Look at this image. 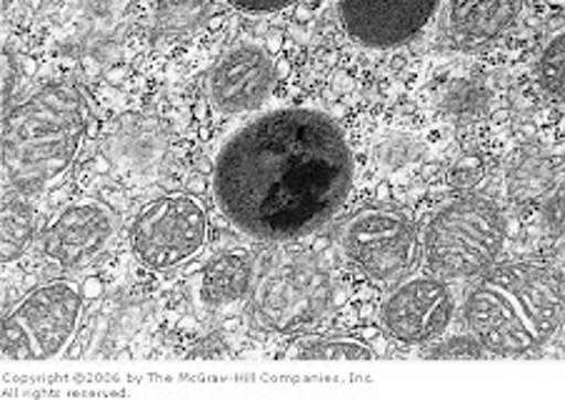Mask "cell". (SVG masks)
Wrapping results in <instances>:
<instances>
[{
	"mask_svg": "<svg viewBox=\"0 0 565 400\" xmlns=\"http://www.w3.org/2000/svg\"><path fill=\"white\" fill-rule=\"evenodd\" d=\"M351 180L343 130L318 110L286 108L233 133L215 160L213 193L243 233L286 241L331 221Z\"/></svg>",
	"mask_w": 565,
	"mask_h": 400,
	"instance_id": "1",
	"label": "cell"
},
{
	"mask_svg": "<svg viewBox=\"0 0 565 400\" xmlns=\"http://www.w3.org/2000/svg\"><path fill=\"white\" fill-rule=\"evenodd\" d=\"M88 98L71 81L51 83L3 120L6 196L49 188L78 158L88 133Z\"/></svg>",
	"mask_w": 565,
	"mask_h": 400,
	"instance_id": "2",
	"label": "cell"
},
{
	"mask_svg": "<svg viewBox=\"0 0 565 400\" xmlns=\"http://www.w3.org/2000/svg\"><path fill=\"white\" fill-rule=\"evenodd\" d=\"M466 318L480 348L503 356L529 354L561 326V283L535 265H501L470 291Z\"/></svg>",
	"mask_w": 565,
	"mask_h": 400,
	"instance_id": "3",
	"label": "cell"
},
{
	"mask_svg": "<svg viewBox=\"0 0 565 400\" xmlns=\"http://www.w3.org/2000/svg\"><path fill=\"white\" fill-rule=\"evenodd\" d=\"M505 241V223L486 198H458L443 206L426 233L433 271L448 278H470L495 261Z\"/></svg>",
	"mask_w": 565,
	"mask_h": 400,
	"instance_id": "4",
	"label": "cell"
},
{
	"mask_svg": "<svg viewBox=\"0 0 565 400\" xmlns=\"http://www.w3.org/2000/svg\"><path fill=\"white\" fill-rule=\"evenodd\" d=\"M83 313V293L71 281L33 291L8 313L3 354L13 364H43L68 346Z\"/></svg>",
	"mask_w": 565,
	"mask_h": 400,
	"instance_id": "5",
	"label": "cell"
},
{
	"mask_svg": "<svg viewBox=\"0 0 565 400\" xmlns=\"http://www.w3.org/2000/svg\"><path fill=\"white\" fill-rule=\"evenodd\" d=\"M333 303V281L313 259H290L263 275L253 291L250 313L260 328L300 333L326 316Z\"/></svg>",
	"mask_w": 565,
	"mask_h": 400,
	"instance_id": "6",
	"label": "cell"
},
{
	"mask_svg": "<svg viewBox=\"0 0 565 400\" xmlns=\"http://www.w3.org/2000/svg\"><path fill=\"white\" fill-rule=\"evenodd\" d=\"M209 215L195 198L183 193L160 196L143 206L134 221V248L153 271L175 269L205 245Z\"/></svg>",
	"mask_w": 565,
	"mask_h": 400,
	"instance_id": "7",
	"label": "cell"
},
{
	"mask_svg": "<svg viewBox=\"0 0 565 400\" xmlns=\"http://www.w3.org/2000/svg\"><path fill=\"white\" fill-rule=\"evenodd\" d=\"M343 248L358 271L373 281H393L411 269L416 255V231L406 213L371 208L345 225Z\"/></svg>",
	"mask_w": 565,
	"mask_h": 400,
	"instance_id": "8",
	"label": "cell"
},
{
	"mask_svg": "<svg viewBox=\"0 0 565 400\" xmlns=\"http://www.w3.org/2000/svg\"><path fill=\"white\" fill-rule=\"evenodd\" d=\"M454 316L448 285L430 275H416L395 288L383 306V323L391 336L411 346L438 338Z\"/></svg>",
	"mask_w": 565,
	"mask_h": 400,
	"instance_id": "9",
	"label": "cell"
},
{
	"mask_svg": "<svg viewBox=\"0 0 565 400\" xmlns=\"http://www.w3.org/2000/svg\"><path fill=\"white\" fill-rule=\"evenodd\" d=\"M436 8L438 0H341L338 13L355 43L393 48L411 41Z\"/></svg>",
	"mask_w": 565,
	"mask_h": 400,
	"instance_id": "10",
	"label": "cell"
},
{
	"mask_svg": "<svg viewBox=\"0 0 565 400\" xmlns=\"http://www.w3.org/2000/svg\"><path fill=\"white\" fill-rule=\"evenodd\" d=\"M273 61L258 45H238L213 65L209 93L223 113H248L266 103L273 88Z\"/></svg>",
	"mask_w": 565,
	"mask_h": 400,
	"instance_id": "11",
	"label": "cell"
},
{
	"mask_svg": "<svg viewBox=\"0 0 565 400\" xmlns=\"http://www.w3.org/2000/svg\"><path fill=\"white\" fill-rule=\"evenodd\" d=\"M113 241V218L100 206H71L45 228L43 251L63 269H86Z\"/></svg>",
	"mask_w": 565,
	"mask_h": 400,
	"instance_id": "12",
	"label": "cell"
},
{
	"mask_svg": "<svg viewBox=\"0 0 565 400\" xmlns=\"http://www.w3.org/2000/svg\"><path fill=\"white\" fill-rule=\"evenodd\" d=\"M523 0H450L448 28L460 48H480L515 23Z\"/></svg>",
	"mask_w": 565,
	"mask_h": 400,
	"instance_id": "13",
	"label": "cell"
},
{
	"mask_svg": "<svg viewBox=\"0 0 565 400\" xmlns=\"http://www.w3.org/2000/svg\"><path fill=\"white\" fill-rule=\"evenodd\" d=\"M253 255L246 248L215 253L201 275V301L209 308H228L246 298L253 288Z\"/></svg>",
	"mask_w": 565,
	"mask_h": 400,
	"instance_id": "14",
	"label": "cell"
},
{
	"mask_svg": "<svg viewBox=\"0 0 565 400\" xmlns=\"http://www.w3.org/2000/svg\"><path fill=\"white\" fill-rule=\"evenodd\" d=\"M561 183V166L541 150H525L518 156L505 176V190L518 206H533L548 200Z\"/></svg>",
	"mask_w": 565,
	"mask_h": 400,
	"instance_id": "15",
	"label": "cell"
},
{
	"mask_svg": "<svg viewBox=\"0 0 565 400\" xmlns=\"http://www.w3.org/2000/svg\"><path fill=\"white\" fill-rule=\"evenodd\" d=\"M150 128H153L150 123H130V126L118 130V136L113 138V148H116V160L120 166L134 168V170H146L158 164L160 150H163V143L160 140L163 138L156 136L140 146V140L148 136Z\"/></svg>",
	"mask_w": 565,
	"mask_h": 400,
	"instance_id": "16",
	"label": "cell"
},
{
	"mask_svg": "<svg viewBox=\"0 0 565 400\" xmlns=\"http://www.w3.org/2000/svg\"><path fill=\"white\" fill-rule=\"evenodd\" d=\"M35 215L21 196H6L3 206V261L13 263L33 241Z\"/></svg>",
	"mask_w": 565,
	"mask_h": 400,
	"instance_id": "17",
	"label": "cell"
},
{
	"mask_svg": "<svg viewBox=\"0 0 565 400\" xmlns=\"http://www.w3.org/2000/svg\"><path fill=\"white\" fill-rule=\"evenodd\" d=\"M300 360H373V350L353 338H310L298 346Z\"/></svg>",
	"mask_w": 565,
	"mask_h": 400,
	"instance_id": "18",
	"label": "cell"
},
{
	"mask_svg": "<svg viewBox=\"0 0 565 400\" xmlns=\"http://www.w3.org/2000/svg\"><path fill=\"white\" fill-rule=\"evenodd\" d=\"M541 88L558 103L563 98V33H555L539 61Z\"/></svg>",
	"mask_w": 565,
	"mask_h": 400,
	"instance_id": "19",
	"label": "cell"
},
{
	"mask_svg": "<svg viewBox=\"0 0 565 400\" xmlns=\"http://www.w3.org/2000/svg\"><path fill=\"white\" fill-rule=\"evenodd\" d=\"M201 18H203V8L193 3V0H175V3L163 8V13L158 18V25L163 33L181 35L191 31Z\"/></svg>",
	"mask_w": 565,
	"mask_h": 400,
	"instance_id": "20",
	"label": "cell"
},
{
	"mask_svg": "<svg viewBox=\"0 0 565 400\" xmlns=\"http://www.w3.org/2000/svg\"><path fill=\"white\" fill-rule=\"evenodd\" d=\"M480 354H483V348L478 346V340L454 338L446 346H438L433 350V358H478Z\"/></svg>",
	"mask_w": 565,
	"mask_h": 400,
	"instance_id": "21",
	"label": "cell"
},
{
	"mask_svg": "<svg viewBox=\"0 0 565 400\" xmlns=\"http://www.w3.org/2000/svg\"><path fill=\"white\" fill-rule=\"evenodd\" d=\"M231 6L241 8V11H250V13H260V11H278V8H286L296 0H228Z\"/></svg>",
	"mask_w": 565,
	"mask_h": 400,
	"instance_id": "22",
	"label": "cell"
},
{
	"mask_svg": "<svg viewBox=\"0 0 565 400\" xmlns=\"http://www.w3.org/2000/svg\"><path fill=\"white\" fill-rule=\"evenodd\" d=\"M15 59L11 55V51L3 53V106H8L11 103V95H13V88H15Z\"/></svg>",
	"mask_w": 565,
	"mask_h": 400,
	"instance_id": "23",
	"label": "cell"
},
{
	"mask_svg": "<svg viewBox=\"0 0 565 400\" xmlns=\"http://www.w3.org/2000/svg\"><path fill=\"white\" fill-rule=\"evenodd\" d=\"M11 3H13V0H3V8H8Z\"/></svg>",
	"mask_w": 565,
	"mask_h": 400,
	"instance_id": "24",
	"label": "cell"
}]
</instances>
